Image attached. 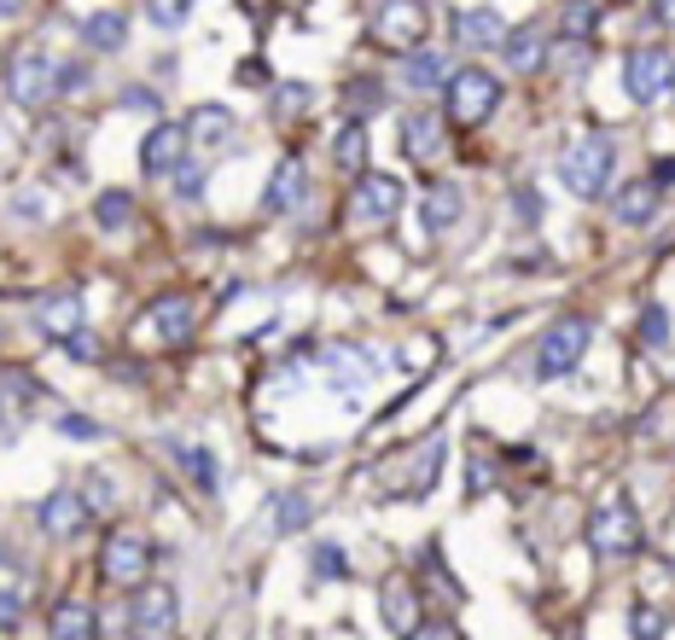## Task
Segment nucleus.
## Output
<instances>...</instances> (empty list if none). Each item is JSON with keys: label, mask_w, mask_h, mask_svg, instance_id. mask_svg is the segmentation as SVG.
Returning a JSON list of instances; mask_svg holds the SVG:
<instances>
[{"label": "nucleus", "mask_w": 675, "mask_h": 640, "mask_svg": "<svg viewBox=\"0 0 675 640\" xmlns=\"http://www.w3.org/2000/svg\"><path fill=\"white\" fill-rule=\"evenodd\" d=\"M588 542H594V553H600V559H629V553H640V519H635L629 495H606L600 506H594Z\"/></svg>", "instance_id": "39448f33"}, {"label": "nucleus", "mask_w": 675, "mask_h": 640, "mask_svg": "<svg viewBox=\"0 0 675 640\" xmlns=\"http://www.w3.org/2000/svg\"><path fill=\"white\" fill-rule=\"evenodd\" d=\"M623 88H629L635 106H658L675 88V53H664V47H635V53L623 59Z\"/></svg>", "instance_id": "423d86ee"}, {"label": "nucleus", "mask_w": 675, "mask_h": 640, "mask_svg": "<svg viewBox=\"0 0 675 640\" xmlns=\"http://www.w3.org/2000/svg\"><path fill=\"white\" fill-rule=\"evenodd\" d=\"M0 384H7V402H12V407L36 402V378L23 373V367H7V373H0Z\"/></svg>", "instance_id": "a19ab883"}, {"label": "nucleus", "mask_w": 675, "mask_h": 640, "mask_svg": "<svg viewBox=\"0 0 675 640\" xmlns=\"http://www.w3.org/2000/svg\"><path fill=\"white\" fill-rule=\"evenodd\" d=\"M612 7H623V0H612Z\"/></svg>", "instance_id": "6e6d98bb"}, {"label": "nucleus", "mask_w": 675, "mask_h": 640, "mask_svg": "<svg viewBox=\"0 0 675 640\" xmlns=\"http://www.w3.org/2000/svg\"><path fill=\"white\" fill-rule=\"evenodd\" d=\"M332 164L344 169V175H361V169H368V128H361L355 117L332 135Z\"/></svg>", "instance_id": "cd10ccee"}, {"label": "nucleus", "mask_w": 675, "mask_h": 640, "mask_svg": "<svg viewBox=\"0 0 675 640\" xmlns=\"http://www.w3.org/2000/svg\"><path fill=\"white\" fill-rule=\"evenodd\" d=\"M425 0H379L373 18H368V36L384 53H413L425 41Z\"/></svg>", "instance_id": "20e7f679"}, {"label": "nucleus", "mask_w": 675, "mask_h": 640, "mask_svg": "<svg viewBox=\"0 0 675 640\" xmlns=\"http://www.w3.org/2000/svg\"><path fill=\"white\" fill-rule=\"evenodd\" d=\"M94 221L106 227V234H123V227L135 221V198L117 193V187H111V193H99V198H94Z\"/></svg>", "instance_id": "2f4dec72"}, {"label": "nucleus", "mask_w": 675, "mask_h": 640, "mask_svg": "<svg viewBox=\"0 0 675 640\" xmlns=\"http://www.w3.org/2000/svg\"><path fill=\"white\" fill-rule=\"evenodd\" d=\"M82 297H76V292H47L41 303H36V326L47 332V338H70V332H82Z\"/></svg>", "instance_id": "a211bd4d"}, {"label": "nucleus", "mask_w": 675, "mask_h": 640, "mask_svg": "<svg viewBox=\"0 0 675 640\" xmlns=\"http://www.w3.org/2000/svg\"><path fill=\"white\" fill-rule=\"evenodd\" d=\"M309 99H315V88H303V82H280V88H274V117H303Z\"/></svg>", "instance_id": "58836bf2"}, {"label": "nucleus", "mask_w": 675, "mask_h": 640, "mask_svg": "<svg viewBox=\"0 0 675 640\" xmlns=\"http://www.w3.org/2000/svg\"><path fill=\"white\" fill-rule=\"evenodd\" d=\"M437 466H443V437H431L425 443V460L413 466V483H408V495H425L431 483H437Z\"/></svg>", "instance_id": "c9c22d12"}, {"label": "nucleus", "mask_w": 675, "mask_h": 640, "mask_svg": "<svg viewBox=\"0 0 675 640\" xmlns=\"http://www.w3.org/2000/svg\"><path fill=\"white\" fill-rule=\"evenodd\" d=\"M431 362H437V338H420V349H408V355H402V367H408V373H425Z\"/></svg>", "instance_id": "de8ad7c7"}, {"label": "nucleus", "mask_w": 675, "mask_h": 640, "mask_svg": "<svg viewBox=\"0 0 675 640\" xmlns=\"http://www.w3.org/2000/svg\"><path fill=\"white\" fill-rule=\"evenodd\" d=\"M309 519H315V501H309L303 490H285V495L274 501V530H280V535L309 530Z\"/></svg>", "instance_id": "7c9ffc66"}, {"label": "nucleus", "mask_w": 675, "mask_h": 640, "mask_svg": "<svg viewBox=\"0 0 675 640\" xmlns=\"http://www.w3.org/2000/svg\"><path fill=\"white\" fill-rule=\"evenodd\" d=\"M7 93L23 111H47L65 93V65L53 53H41V47H23V53L7 65Z\"/></svg>", "instance_id": "f03ea898"}, {"label": "nucleus", "mask_w": 675, "mask_h": 640, "mask_svg": "<svg viewBox=\"0 0 675 640\" xmlns=\"http://www.w3.org/2000/svg\"><path fill=\"white\" fill-rule=\"evenodd\" d=\"M53 216V198H47L41 187H18V198H12V221H47Z\"/></svg>", "instance_id": "72a5a7b5"}, {"label": "nucleus", "mask_w": 675, "mask_h": 640, "mask_svg": "<svg viewBox=\"0 0 675 640\" xmlns=\"http://www.w3.org/2000/svg\"><path fill=\"white\" fill-rule=\"evenodd\" d=\"M117 106H123V111H135V117H158V93H151V88H123V93H117Z\"/></svg>", "instance_id": "37998d69"}, {"label": "nucleus", "mask_w": 675, "mask_h": 640, "mask_svg": "<svg viewBox=\"0 0 675 640\" xmlns=\"http://www.w3.org/2000/svg\"><path fill=\"white\" fill-rule=\"evenodd\" d=\"M594 30H600V7H594V0H565L559 7V36L594 41Z\"/></svg>", "instance_id": "c756f323"}, {"label": "nucleus", "mask_w": 675, "mask_h": 640, "mask_svg": "<svg viewBox=\"0 0 675 640\" xmlns=\"http://www.w3.org/2000/svg\"><path fill=\"white\" fill-rule=\"evenodd\" d=\"M512 30H507V18L496 7H466L454 12V41L466 47V53H483V47H501Z\"/></svg>", "instance_id": "2eb2a0df"}, {"label": "nucleus", "mask_w": 675, "mask_h": 640, "mask_svg": "<svg viewBox=\"0 0 675 640\" xmlns=\"http://www.w3.org/2000/svg\"><path fill=\"white\" fill-rule=\"evenodd\" d=\"M82 495H88L94 512H106V506H111V477H88V490H82Z\"/></svg>", "instance_id": "09e8293b"}, {"label": "nucleus", "mask_w": 675, "mask_h": 640, "mask_svg": "<svg viewBox=\"0 0 675 640\" xmlns=\"http://www.w3.org/2000/svg\"><path fill=\"white\" fill-rule=\"evenodd\" d=\"M88 495L82 490H53L41 506H36V524L47 530V535H76V530H88Z\"/></svg>", "instance_id": "4468645a"}, {"label": "nucleus", "mask_w": 675, "mask_h": 640, "mask_svg": "<svg viewBox=\"0 0 675 640\" xmlns=\"http://www.w3.org/2000/svg\"><path fill=\"white\" fill-rule=\"evenodd\" d=\"M146 321H151V332H158L164 344H187L193 326H198V309H193V297L169 292V297H158V303L146 309Z\"/></svg>", "instance_id": "dca6fc26"}, {"label": "nucleus", "mask_w": 675, "mask_h": 640, "mask_svg": "<svg viewBox=\"0 0 675 640\" xmlns=\"http://www.w3.org/2000/svg\"><path fill=\"white\" fill-rule=\"evenodd\" d=\"M175 193H180V204H198L204 198V164L198 158L175 169Z\"/></svg>", "instance_id": "ea45409f"}, {"label": "nucleus", "mask_w": 675, "mask_h": 640, "mask_svg": "<svg viewBox=\"0 0 675 640\" xmlns=\"http://www.w3.org/2000/svg\"><path fill=\"white\" fill-rule=\"evenodd\" d=\"M629 623H635V640H664V618H658V611H646V605H640Z\"/></svg>", "instance_id": "49530a36"}, {"label": "nucleus", "mask_w": 675, "mask_h": 640, "mask_svg": "<svg viewBox=\"0 0 675 640\" xmlns=\"http://www.w3.org/2000/svg\"><path fill=\"white\" fill-rule=\"evenodd\" d=\"M187 146H193V135L180 122H151V135L140 140V175H151V181H175V169L187 164Z\"/></svg>", "instance_id": "9b49d317"}, {"label": "nucleus", "mask_w": 675, "mask_h": 640, "mask_svg": "<svg viewBox=\"0 0 675 640\" xmlns=\"http://www.w3.org/2000/svg\"><path fill=\"white\" fill-rule=\"evenodd\" d=\"M309 571H315L321 582H344L350 577V559L338 542H315V553H309Z\"/></svg>", "instance_id": "473e14b6"}, {"label": "nucleus", "mask_w": 675, "mask_h": 640, "mask_svg": "<svg viewBox=\"0 0 675 640\" xmlns=\"http://www.w3.org/2000/svg\"><path fill=\"white\" fill-rule=\"evenodd\" d=\"M466 477H472V483H466V490H489V477H496V466H489V460H472V472H466Z\"/></svg>", "instance_id": "8fccbe9b"}, {"label": "nucleus", "mask_w": 675, "mask_h": 640, "mask_svg": "<svg viewBox=\"0 0 675 640\" xmlns=\"http://www.w3.org/2000/svg\"><path fill=\"white\" fill-rule=\"evenodd\" d=\"M402 151L413 164H437L443 158V117L437 111H408L402 117Z\"/></svg>", "instance_id": "f3484780"}, {"label": "nucleus", "mask_w": 675, "mask_h": 640, "mask_svg": "<svg viewBox=\"0 0 675 640\" xmlns=\"http://www.w3.org/2000/svg\"><path fill=\"white\" fill-rule=\"evenodd\" d=\"M640 344L646 349H664L669 344V309H664V303H646V309H640Z\"/></svg>", "instance_id": "f704fd0d"}, {"label": "nucleus", "mask_w": 675, "mask_h": 640, "mask_svg": "<svg viewBox=\"0 0 675 640\" xmlns=\"http://www.w3.org/2000/svg\"><path fill=\"white\" fill-rule=\"evenodd\" d=\"M379 106H384V82H379V76H355V82L344 88V117L368 122Z\"/></svg>", "instance_id": "c85d7f7f"}, {"label": "nucleus", "mask_w": 675, "mask_h": 640, "mask_svg": "<svg viewBox=\"0 0 675 640\" xmlns=\"http://www.w3.org/2000/svg\"><path fill=\"white\" fill-rule=\"evenodd\" d=\"M18 618H23V571H18V559H12V565H7V600H0V623L18 629Z\"/></svg>", "instance_id": "e433bc0d"}, {"label": "nucleus", "mask_w": 675, "mask_h": 640, "mask_svg": "<svg viewBox=\"0 0 675 640\" xmlns=\"http://www.w3.org/2000/svg\"><path fill=\"white\" fill-rule=\"evenodd\" d=\"M175 460H180V472L193 477V490H204V495L222 490V466H216V454L204 443H175Z\"/></svg>", "instance_id": "393cba45"}, {"label": "nucleus", "mask_w": 675, "mask_h": 640, "mask_svg": "<svg viewBox=\"0 0 675 640\" xmlns=\"http://www.w3.org/2000/svg\"><path fill=\"white\" fill-rule=\"evenodd\" d=\"M18 7H23V0H0V12H7V18H18Z\"/></svg>", "instance_id": "5fc2aeb1"}, {"label": "nucleus", "mask_w": 675, "mask_h": 640, "mask_svg": "<svg viewBox=\"0 0 675 640\" xmlns=\"http://www.w3.org/2000/svg\"><path fill=\"white\" fill-rule=\"evenodd\" d=\"M123 41H128V18L123 12H94V18H82V47H88V53H117Z\"/></svg>", "instance_id": "a878e982"}, {"label": "nucleus", "mask_w": 675, "mask_h": 640, "mask_svg": "<svg viewBox=\"0 0 675 640\" xmlns=\"http://www.w3.org/2000/svg\"><path fill=\"white\" fill-rule=\"evenodd\" d=\"M507 204H512V216L525 221V227H536V221H541V198H536V187H518Z\"/></svg>", "instance_id": "c03bdc74"}, {"label": "nucleus", "mask_w": 675, "mask_h": 640, "mask_svg": "<svg viewBox=\"0 0 675 640\" xmlns=\"http://www.w3.org/2000/svg\"><path fill=\"white\" fill-rule=\"evenodd\" d=\"M612 175H617V146H612V135H583L577 146H565L559 181L577 193V198H606Z\"/></svg>", "instance_id": "f257e3e1"}, {"label": "nucleus", "mask_w": 675, "mask_h": 640, "mask_svg": "<svg viewBox=\"0 0 675 640\" xmlns=\"http://www.w3.org/2000/svg\"><path fill=\"white\" fill-rule=\"evenodd\" d=\"M151 565V548H146V535L140 530H111L106 535V548H99V571H106V582L117 588H135Z\"/></svg>", "instance_id": "9d476101"}, {"label": "nucleus", "mask_w": 675, "mask_h": 640, "mask_svg": "<svg viewBox=\"0 0 675 640\" xmlns=\"http://www.w3.org/2000/svg\"><path fill=\"white\" fill-rule=\"evenodd\" d=\"M653 216H658V181H653V175L612 193V221H623V227H653Z\"/></svg>", "instance_id": "6ab92c4d"}, {"label": "nucleus", "mask_w": 675, "mask_h": 640, "mask_svg": "<svg viewBox=\"0 0 675 640\" xmlns=\"http://www.w3.org/2000/svg\"><path fill=\"white\" fill-rule=\"evenodd\" d=\"M47 629H53V640H99V618H94V605H82V600H59L53 618H47Z\"/></svg>", "instance_id": "b1692460"}, {"label": "nucleus", "mask_w": 675, "mask_h": 640, "mask_svg": "<svg viewBox=\"0 0 675 640\" xmlns=\"http://www.w3.org/2000/svg\"><path fill=\"white\" fill-rule=\"evenodd\" d=\"M658 23H675V0H658Z\"/></svg>", "instance_id": "603ef678"}, {"label": "nucleus", "mask_w": 675, "mask_h": 640, "mask_svg": "<svg viewBox=\"0 0 675 640\" xmlns=\"http://www.w3.org/2000/svg\"><path fill=\"white\" fill-rule=\"evenodd\" d=\"M379 605H384V623H391V634H413L420 629V594H413L408 577H391L379 588Z\"/></svg>", "instance_id": "aec40b11"}, {"label": "nucleus", "mask_w": 675, "mask_h": 640, "mask_svg": "<svg viewBox=\"0 0 675 640\" xmlns=\"http://www.w3.org/2000/svg\"><path fill=\"white\" fill-rule=\"evenodd\" d=\"M588 338H594V326L583 315H565L559 326H548V338L536 349V378H565L588 355Z\"/></svg>", "instance_id": "0eeeda50"}, {"label": "nucleus", "mask_w": 675, "mask_h": 640, "mask_svg": "<svg viewBox=\"0 0 675 640\" xmlns=\"http://www.w3.org/2000/svg\"><path fill=\"white\" fill-rule=\"evenodd\" d=\"M443 629H431V623H420V634H402V640H437Z\"/></svg>", "instance_id": "864d4df0"}, {"label": "nucleus", "mask_w": 675, "mask_h": 640, "mask_svg": "<svg viewBox=\"0 0 675 640\" xmlns=\"http://www.w3.org/2000/svg\"><path fill=\"white\" fill-rule=\"evenodd\" d=\"M65 355H70V362H99V338H88V332H70Z\"/></svg>", "instance_id": "a18cd8bd"}, {"label": "nucleus", "mask_w": 675, "mask_h": 640, "mask_svg": "<svg viewBox=\"0 0 675 640\" xmlns=\"http://www.w3.org/2000/svg\"><path fill=\"white\" fill-rule=\"evenodd\" d=\"M443 93H449V117L454 122H489V117H496V106H501V82L489 70H478V65L454 70V82Z\"/></svg>", "instance_id": "6e6552de"}, {"label": "nucleus", "mask_w": 675, "mask_h": 640, "mask_svg": "<svg viewBox=\"0 0 675 640\" xmlns=\"http://www.w3.org/2000/svg\"><path fill=\"white\" fill-rule=\"evenodd\" d=\"M402 76H408V88H413V93H437V88H449V82H454V59H449V53H431V47H413Z\"/></svg>", "instance_id": "412c9836"}, {"label": "nucleus", "mask_w": 675, "mask_h": 640, "mask_svg": "<svg viewBox=\"0 0 675 640\" xmlns=\"http://www.w3.org/2000/svg\"><path fill=\"white\" fill-rule=\"evenodd\" d=\"M501 53H507L512 70H541L548 65V30H541V23H525V30H512L501 41Z\"/></svg>", "instance_id": "5701e85b"}, {"label": "nucleus", "mask_w": 675, "mask_h": 640, "mask_svg": "<svg viewBox=\"0 0 675 640\" xmlns=\"http://www.w3.org/2000/svg\"><path fill=\"white\" fill-rule=\"evenodd\" d=\"M454 221H460V187L454 181H431L420 193V227L425 234H449Z\"/></svg>", "instance_id": "4be33fe9"}, {"label": "nucleus", "mask_w": 675, "mask_h": 640, "mask_svg": "<svg viewBox=\"0 0 675 640\" xmlns=\"http://www.w3.org/2000/svg\"><path fill=\"white\" fill-rule=\"evenodd\" d=\"M239 82H251V88H263V82H268V70H263V59H245V70H239Z\"/></svg>", "instance_id": "3c124183"}, {"label": "nucleus", "mask_w": 675, "mask_h": 640, "mask_svg": "<svg viewBox=\"0 0 675 640\" xmlns=\"http://www.w3.org/2000/svg\"><path fill=\"white\" fill-rule=\"evenodd\" d=\"M321 367L332 373V384L344 391V402H361L368 396V384L379 373V355L373 349H355V344H326L321 349Z\"/></svg>", "instance_id": "f8f14e48"}, {"label": "nucleus", "mask_w": 675, "mask_h": 640, "mask_svg": "<svg viewBox=\"0 0 675 640\" xmlns=\"http://www.w3.org/2000/svg\"><path fill=\"white\" fill-rule=\"evenodd\" d=\"M303 198H309V169H303V158H280L274 175H268L263 210H268V216H297Z\"/></svg>", "instance_id": "ddd939ff"}, {"label": "nucleus", "mask_w": 675, "mask_h": 640, "mask_svg": "<svg viewBox=\"0 0 675 640\" xmlns=\"http://www.w3.org/2000/svg\"><path fill=\"white\" fill-rule=\"evenodd\" d=\"M135 640H175V623H180V600L169 582H140L135 594Z\"/></svg>", "instance_id": "1a4fd4ad"}, {"label": "nucleus", "mask_w": 675, "mask_h": 640, "mask_svg": "<svg viewBox=\"0 0 675 640\" xmlns=\"http://www.w3.org/2000/svg\"><path fill=\"white\" fill-rule=\"evenodd\" d=\"M187 135H193V146H227L233 140V111L227 106H198L193 117H187Z\"/></svg>", "instance_id": "bb28decb"}, {"label": "nucleus", "mask_w": 675, "mask_h": 640, "mask_svg": "<svg viewBox=\"0 0 675 640\" xmlns=\"http://www.w3.org/2000/svg\"><path fill=\"white\" fill-rule=\"evenodd\" d=\"M402 204H408V193H402L397 175L361 169V175H355V193H350V221H355V227H373V234H384V227L402 216Z\"/></svg>", "instance_id": "7ed1b4c3"}, {"label": "nucleus", "mask_w": 675, "mask_h": 640, "mask_svg": "<svg viewBox=\"0 0 675 640\" xmlns=\"http://www.w3.org/2000/svg\"><path fill=\"white\" fill-rule=\"evenodd\" d=\"M53 425H59V437H70V443H94L99 437V420H88V414H59Z\"/></svg>", "instance_id": "79ce46f5"}, {"label": "nucleus", "mask_w": 675, "mask_h": 640, "mask_svg": "<svg viewBox=\"0 0 675 640\" xmlns=\"http://www.w3.org/2000/svg\"><path fill=\"white\" fill-rule=\"evenodd\" d=\"M193 12V0H146V18L158 23V30H180Z\"/></svg>", "instance_id": "4c0bfd02"}]
</instances>
